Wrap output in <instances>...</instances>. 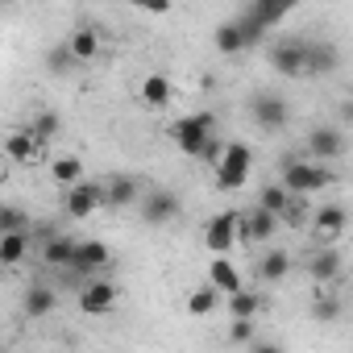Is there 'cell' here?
Here are the masks:
<instances>
[{
    "instance_id": "obj_33",
    "label": "cell",
    "mask_w": 353,
    "mask_h": 353,
    "mask_svg": "<svg viewBox=\"0 0 353 353\" xmlns=\"http://www.w3.org/2000/svg\"><path fill=\"white\" fill-rule=\"evenodd\" d=\"M5 233H26V216H21L13 204L0 208V237H5Z\"/></svg>"
},
{
    "instance_id": "obj_10",
    "label": "cell",
    "mask_w": 353,
    "mask_h": 353,
    "mask_svg": "<svg viewBox=\"0 0 353 353\" xmlns=\"http://www.w3.org/2000/svg\"><path fill=\"white\" fill-rule=\"evenodd\" d=\"M137 208H141V221H145V225H166V221L179 216L183 204H179V196H174V192H162V188H158V192L141 196Z\"/></svg>"
},
{
    "instance_id": "obj_31",
    "label": "cell",
    "mask_w": 353,
    "mask_h": 353,
    "mask_svg": "<svg viewBox=\"0 0 353 353\" xmlns=\"http://www.w3.org/2000/svg\"><path fill=\"white\" fill-rule=\"evenodd\" d=\"M216 303H221V291H216V287H212V283H208V287H200V291H192V295H188V312H192V316H208V312H212V307H216Z\"/></svg>"
},
{
    "instance_id": "obj_35",
    "label": "cell",
    "mask_w": 353,
    "mask_h": 353,
    "mask_svg": "<svg viewBox=\"0 0 353 353\" xmlns=\"http://www.w3.org/2000/svg\"><path fill=\"white\" fill-rule=\"evenodd\" d=\"M229 336L233 341H254V320H233L229 324Z\"/></svg>"
},
{
    "instance_id": "obj_34",
    "label": "cell",
    "mask_w": 353,
    "mask_h": 353,
    "mask_svg": "<svg viewBox=\"0 0 353 353\" xmlns=\"http://www.w3.org/2000/svg\"><path fill=\"white\" fill-rule=\"evenodd\" d=\"M303 212H307V204H303V196H291V204H287V212H283V221H287V225H299V221H303Z\"/></svg>"
},
{
    "instance_id": "obj_20",
    "label": "cell",
    "mask_w": 353,
    "mask_h": 353,
    "mask_svg": "<svg viewBox=\"0 0 353 353\" xmlns=\"http://www.w3.org/2000/svg\"><path fill=\"white\" fill-rule=\"evenodd\" d=\"M336 63H341V54H336L332 42H312L307 46V75H328V71H336Z\"/></svg>"
},
{
    "instance_id": "obj_12",
    "label": "cell",
    "mask_w": 353,
    "mask_h": 353,
    "mask_svg": "<svg viewBox=\"0 0 353 353\" xmlns=\"http://www.w3.org/2000/svg\"><path fill=\"white\" fill-rule=\"evenodd\" d=\"M108 245L104 241H79V250H75V262H71V270L67 274H88V279H100V270L108 266Z\"/></svg>"
},
{
    "instance_id": "obj_15",
    "label": "cell",
    "mask_w": 353,
    "mask_h": 353,
    "mask_svg": "<svg viewBox=\"0 0 353 353\" xmlns=\"http://www.w3.org/2000/svg\"><path fill=\"white\" fill-rule=\"evenodd\" d=\"M104 192H108V208H133V204H141V183L129 179V174H112V179H104Z\"/></svg>"
},
{
    "instance_id": "obj_11",
    "label": "cell",
    "mask_w": 353,
    "mask_h": 353,
    "mask_svg": "<svg viewBox=\"0 0 353 353\" xmlns=\"http://www.w3.org/2000/svg\"><path fill=\"white\" fill-rule=\"evenodd\" d=\"M345 229H349V212H345L341 204H324V208L312 216V233H316L320 245H332Z\"/></svg>"
},
{
    "instance_id": "obj_3",
    "label": "cell",
    "mask_w": 353,
    "mask_h": 353,
    "mask_svg": "<svg viewBox=\"0 0 353 353\" xmlns=\"http://www.w3.org/2000/svg\"><path fill=\"white\" fill-rule=\"evenodd\" d=\"M250 166H254L250 141H229V145H225V158H221V166H216V188H221V192H241L245 179H250Z\"/></svg>"
},
{
    "instance_id": "obj_28",
    "label": "cell",
    "mask_w": 353,
    "mask_h": 353,
    "mask_svg": "<svg viewBox=\"0 0 353 353\" xmlns=\"http://www.w3.org/2000/svg\"><path fill=\"white\" fill-rule=\"evenodd\" d=\"M54 303H59V299H54L50 287H30V291H26V316H34V320H38V316H50Z\"/></svg>"
},
{
    "instance_id": "obj_24",
    "label": "cell",
    "mask_w": 353,
    "mask_h": 353,
    "mask_svg": "<svg viewBox=\"0 0 353 353\" xmlns=\"http://www.w3.org/2000/svg\"><path fill=\"white\" fill-rule=\"evenodd\" d=\"M216 50H221V54H241V50H245V34H241V26H237L233 17L216 26Z\"/></svg>"
},
{
    "instance_id": "obj_13",
    "label": "cell",
    "mask_w": 353,
    "mask_h": 353,
    "mask_svg": "<svg viewBox=\"0 0 353 353\" xmlns=\"http://www.w3.org/2000/svg\"><path fill=\"white\" fill-rule=\"evenodd\" d=\"M117 303V287L108 283V279H88L83 283V291H79V312L83 316H100V312H108Z\"/></svg>"
},
{
    "instance_id": "obj_23",
    "label": "cell",
    "mask_w": 353,
    "mask_h": 353,
    "mask_svg": "<svg viewBox=\"0 0 353 353\" xmlns=\"http://www.w3.org/2000/svg\"><path fill=\"white\" fill-rule=\"evenodd\" d=\"M5 154H9L13 162H34V158H38V141H34V133H30V129L9 133V137H5Z\"/></svg>"
},
{
    "instance_id": "obj_18",
    "label": "cell",
    "mask_w": 353,
    "mask_h": 353,
    "mask_svg": "<svg viewBox=\"0 0 353 353\" xmlns=\"http://www.w3.org/2000/svg\"><path fill=\"white\" fill-rule=\"evenodd\" d=\"M341 250H332V245H320L312 258H307V274L316 279V283H332L336 274H341Z\"/></svg>"
},
{
    "instance_id": "obj_30",
    "label": "cell",
    "mask_w": 353,
    "mask_h": 353,
    "mask_svg": "<svg viewBox=\"0 0 353 353\" xmlns=\"http://www.w3.org/2000/svg\"><path fill=\"white\" fill-rule=\"evenodd\" d=\"M59 129H63L59 112H38V117L30 121V133H34V141H38V145H42V141H54V137H59Z\"/></svg>"
},
{
    "instance_id": "obj_37",
    "label": "cell",
    "mask_w": 353,
    "mask_h": 353,
    "mask_svg": "<svg viewBox=\"0 0 353 353\" xmlns=\"http://www.w3.org/2000/svg\"><path fill=\"white\" fill-rule=\"evenodd\" d=\"M341 121H353V100H345V104H341Z\"/></svg>"
},
{
    "instance_id": "obj_7",
    "label": "cell",
    "mask_w": 353,
    "mask_h": 353,
    "mask_svg": "<svg viewBox=\"0 0 353 353\" xmlns=\"http://www.w3.org/2000/svg\"><path fill=\"white\" fill-rule=\"evenodd\" d=\"M233 241H241V212H221V216H212L208 229H204V245H208L216 258H229Z\"/></svg>"
},
{
    "instance_id": "obj_17",
    "label": "cell",
    "mask_w": 353,
    "mask_h": 353,
    "mask_svg": "<svg viewBox=\"0 0 353 353\" xmlns=\"http://www.w3.org/2000/svg\"><path fill=\"white\" fill-rule=\"evenodd\" d=\"M208 283H212L225 299L237 295V291H245V287H241V270H237L229 258H212V262H208Z\"/></svg>"
},
{
    "instance_id": "obj_32",
    "label": "cell",
    "mask_w": 353,
    "mask_h": 353,
    "mask_svg": "<svg viewBox=\"0 0 353 353\" xmlns=\"http://www.w3.org/2000/svg\"><path fill=\"white\" fill-rule=\"evenodd\" d=\"M312 316H316L320 324L341 320V299H336V295H328V291H324V295H316V299H312Z\"/></svg>"
},
{
    "instance_id": "obj_14",
    "label": "cell",
    "mask_w": 353,
    "mask_h": 353,
    "mask_svg": "<svg viewBox=\"0 0 353 353\" xmlns=\"http://www.w3.org/2000/svg\"><path fill=\"white\" fill-rule=\"evenodd\" d=\"M75 250H79V241H75V237H67V233H54L50 241H42V262H46V266H54V270H71V262H75Z\"/></svg>"
},
{
    "instance_id": "obj_21",
    "label": "cell",
    "mask_w": 353,
    "mask_h": 353,
    "mask_svg": "<svg viewBox=\"0 0 353 353\" xmlns=\"http://www.w3.org/2000/svg\"><path fill=\"white\" fill-rule=\"evenodd\" d=\"M287 270H291V254H287V250H266V254L258 258V279H266V283L287 279Z\"/></svg>"
},
{
    "instance_id": "obj_29",
    "label": "cell",
    "mask_w": 353,
    "mask_h": 353,
    "mask_svg": "<svg viewBox=\"0 0 353 353\" xmlns=\"http://www.w3.org/2000/svg\"><path fill=\"white\" fill-rule=\"evenodd\" d=\"M258 307H262V295H258V291H237V295H229V316H233V320H254Z\"/></svg>"
},
{
    "instance_id": "obj_22",
    "label": "cell",
    "mask_w": 353,
    "mask_h": 353,
    "mask_svg": "<svg viewBox=\"0 0 353 353\" xmlns=\"http://www.w3.org/2000/svg\"><path fill=\"white\" fill-rule=\"evenodd\" d=\"M170 96H174V88H170V79L166 75H145L141 79V100L150 104V108H162V104H170Z\"/></svg>"
},
{
    "instance_id": "obj_19",
    "label": "cell",
    "mask_w": 353,
    "mask_h": 353,
    "mask_svg": "<svg viewBox=\"0 0 353 353\" xmlns=\"http://www.w3.org/2000/svg\"><path fill=\"white\" fill-rule=\"evenodd\" d=\"M67 50H71V59H75V63H92V59L100 54V34H96V30H88V26H79V30L67 38Z\"/></svg>"
},
{
    "instance_id": "obj_8",
    "label": "cell",
    "mask_w": 353,
    "mask_h": 353,
    "mask_svg": "<svg viewBox=\"0 0 353 353\" xmlns=\"http://www.w3.org/2000/svg\"><path fill=\"white\" fill-rule=\"evenodd\" d=\"M250 117H254L266 133H279V129L291 121V108H287V100H283L279 92H258V96L250 100Z\"/></svg>"
},
{
    "instance_id": "obj_1",
    "label": "cell",
    "mask_w": 353,
    "mask_h": 353,
    "mask_svg": "<svg viewBox=\"0 0 353 353\" xmlns=\"http://www.w3.org/2000/svg\"><path fill=\"white\" fill-rule=\"evenodd\" d=\"M332 166H320V162H299V158H283V188L291 192V196H316V192H324V188H332Z\"/></svg>"
},
{
    "instance_id": "obj_36",
    "label": "cell",
    "mask_w": 353,
    "mask_h": 353,
    "mask_svg": "<svg viewBox=\"0 0 353 353\" xmlns=\"http://www.w3.org/2000/svg\"><path fill=\"white\" fill-rule=\"evenodd\" d=\"M250 353H283V349H279V345H270V341H254V349H250Z\"/></svg>"
},
{
    "instance_id": "obj_4",
    "label": "cell",
    "mask_w": 353,
    "mask_h": 353,
    "mask_svg": "<svg viewBox=\"0 0 353 353\" xmlns=\"http://www.w3.org/2000/svg\"><path fill=\"white\" fill-rule=\"evenodd\" d=\"M283 17H287V9H279V5H245L241 13H233V21L245 34V46H258Z\"/></svg>"
},
{
    "instance_id": "obj_26",
    "label": "cell",
    "mask_w": 353,
    "mask_h": 353,
    "mask_svg": "<svg viewBox=\"0 0 353 353\" xmlns=\"http://www.w3.org/2000/svg\"><path fill=\"white\" fill-rule=\"evenodd\" d=\"M30 254V237L26 233H5L0 237V266H17Z\"/></svg>"
},
{
    "instance_id": "obj_9",
    "label": "cell",
    "mask_w": 353,
    "mask_h": 353,
    "mask_svg": "<svg viewBox=\"0 0 353 353\" xmlns=\"http://www.w3.org/2000/svg\"><path fill=\"white\" fill-rule=\"evenodd\" d=\"M307 154L324 166V162H336L341 154H345V133H341V125H312L307 129Z\"/></svg>"
},
{
    "instance_id": "obj_6",
    "label": "cell",
    "mask_w": 353,
    "mask_h": 353,
    "mask_svg": "<svg viewBox=\"0 0 353 353\" xmlns=\"http://www.w3.org/2000/svg\"><path fill=\"white\" fill-rule=\"evenodd\" d=\"M307 38H279L274 46H270V67L279 71V75H287V79H299V75H307Z\"/></svg>"
},
{
    "instance_id": "obj_25",
    "label": "cell",
    "mask_w": 353,
    "mask_h": 353,
    "mask_svg": "<svg viewBox=\"0 0 353 353\" xmlns=\"http://www.w3.org/2000/svg\"><path fill=\"white\" fill-rule=\"evenodd\" d=\"M50 174H54V183H63V188H75V183H83V162H79L75 154H67V158H54Z\"/></svg>"
},
{
    "instance_id": "obj_2",
    "label": "cell",
    "mask_w": 353,
    "mask_h": 353,
    "mask_svg": "<svg viewBox=\"0 0 353 353\" xmlns=\"http://www.w3.org/2000/svg\"><path fill=\"white\" fill-rule=\"evenodd\" d=\"M166 133H170V141L179 145L188 158H204L208 145H212V133H216V117L212 112H192L183 121H174Z\"/></svg>"
},
{
    "instance_id": "obj_16",
    "label": "cell",
    "mask_w": 353,
    "mask_h": 353,
    "mask_svg": "<svg viewBox=\"0 0 353 353\" xmlns=\"http://www.w3.org/2000/svg\"><path fill=\"white\" fill-rule=\"evenodd\" d=\"M274 229H279V216L266 212V208H254V212L241 216V241H270Z\"/></svg>"
},
{
    "instance_id": "obj_27",
    "label": "cell",
    "mask_w": 353,
    "mask_h": 353,
    "mask_svg": "<svg viewBox=\"0 0 353 353\" xmlns=\"http://www.w3.org/2000/svg\"><path fill=\"white\" fill-rule=\"evenodd\" d=\"M287 204H291V192H287L283 183H266V188H262V196H258V208H266V212H274L279 221H283V212H287Z\"/></svg>"
},
{
    "instance_id": "obj_5",
    "label": "cell",
    "mask_w": 353,
    "mask_h": 353,
    "mask_svg": "<svg viewBox=\"0 0 353 353\" xmlns=\"http://www.w3.org/2000/svg\"><path fill=\"white\" fill-rule=\"evenodd\" d=\"M100 208H108V192H104V183H75V188H67V196H63V212H67V221H88V216H96Z\"/></svg>"
}]
</instances>
